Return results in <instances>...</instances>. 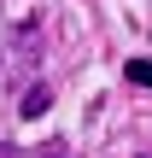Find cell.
<instances>
[{
    "instance_id": "obj_3",
    "label": "cell",
    "mask_w": 152,
    "mask_h": 158,
    "mask_svg": "<svg viewBox=\"0 0 152 158\" xmlns=\"http://www.w3.org/2000/svg\"><path fill=\"white\" fill-rule=\"evenodd\" d=\"M41 158H70V152H64V147H47V152H41Z\"/></svg>"
},
{
    "instance_id": "obj_2",
    "label": "cell",
    "mask_w": 152,
    "mask_h": 158,
    "mask_svg": "<svg viewBox=\"0 0 152 158\" xmlns=\"http://www.w3.org/2000/svg\"><path fill=\"white\" fill-rule=\"evenodd\" d=\"M41 106H47V88H29V94H23V117H35Z\"/></svg>"
},
{
    "instance_id": "obj_1",
    "label": "cell",
    "mask_w": 152,
    "mask_h": 158,
    "mask_svg": "<svg viewBox=\"0 0 152 158\" xmlns=\"http://www.w3.org/2000/svg\"><path fill=\"white\" fill-rule=\"evenodd\" d=\"M129 76H135L141 88H152V59H129Z\"/></svg>"
}]
</instances>
